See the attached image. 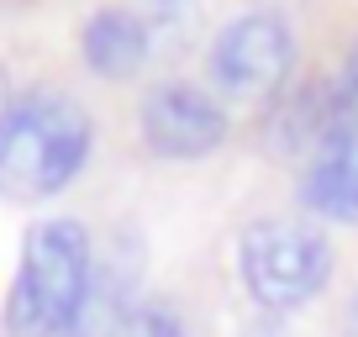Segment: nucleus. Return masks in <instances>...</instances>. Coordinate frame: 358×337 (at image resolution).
<instances>
[{
  "instance_id": "obj_1",
  "label": "nucleus",
  "mask_w": 358,
  "mask_h": 337,
  "mask_svg": "<svg viewBox=\"0 0 358 337\" xmlns=\"http://www.w3.org/2000/svg\"><path fill=\"white\" fill-rule=\"evenodd\" d=\"M95 153V111L58 79H32L11 90L0 111V195L37 206L64 195L90 168Z\"/></svg>"
},
{
  "instance_id": "obj_2",
  "label": "nucleus",
  "mask_w": 358,
  "mask_h": 337,
  "mask_svg": "<svg viewBox=\"0 0 358 337\" xmlns=\"http://www.w3.org/2000/svg\"><path fill=\"white\" fill-rule=\"evenodd\" d=\"M95 269V237L74 216H43L22 237L11 295H6V337H69Z\"/></svg>"
},
{
  "instance_id": "obj_3",
  "label": "nucleus",
  "mask_w": 358,
  "mask_h": 337,
  "mask_svg": "<svg viewBox=\"0 0 358 337\" xmlns=\"http://www.w3.org/2000/svg\"><path fill=\"white\" fill-rule=\"evenodd\" d=\"M206 90L227 111H258L280 101L301 79V32L280 6H248L227 16L201 53Z\"/></svg>"
},
{
  "instance_id": "obj_4",
  "label": "nucleus",
  "mask_w": 358,
  "mask_h": 337,
  "mask_svg": "<svg viewBox=\"0 0 358 337\" xmlns=\"http://www.w3.org/2000/svg\"><path fill=\"white\" fill-rule=\"evenodd\" d=\"M332 237L306 216H258L237 237V280L268 316L301 311L332 285Z\"/></svg>"
},
{
  "instance_id": "obj_5",
  "label": "nucleus",
  "mask_w": 358,
  "mask_h": 337,
  "mask_svg": "<svg viewBox=\"0 0 358 337\" xmlns=\"http://www.w3.org/2000/svg\"><path fill=\"white\" fill-rule=\"evenodd\" d=\"M137 143L158 164H201L232 143V111L206 90V79L158 74L137 95Z\"/></svg>"
},
{
  "instance_id": "obj_6",
  "label": "nucleus",
  "mask_w": 358,
  "mask_h": 337,
  "mask_svg": "<svg viewBox=\"0 0 358 337\" xmlns=\"http://www.w3.org/2000/svg\"><path fill=\"white\" fill-rule=\"evenodd\" d=\"M164 53V22L132 6H95L79 22V64L101 85H132Z\"/></svg>"
},
{
  "instance_id": "obj_7",
  "label": "nucleus",
  "mask_w": 358,
  "mask_h": 337,
  "mask_svg": "<svg viewBox=\"0 0 358 337\" xmlns=\"http://www.w3.org/2000/svg\"><path fill=\"white\" fill-rule=\"evenodd\" d=\"M143 237L137 232H116L95 248V269H90V290L79 306L69 337H122V327L132 322V311L143 306Z\"/></svg>"
},
{
  "instance_id": "obj_8",
  "label": "nucleus",
  "mask_w": 358,
  "mask_h": 337,
  "mask_svg": "<svg viewBox=\"0 0 358 337\" xmlns=\"http://www.w3.org/2000/svg\"><path fill=\"white\" fill-rule=\"evenodd\" d=\"M348 101L337 90V74H301L280 101L264 111V143L285 164H306L311 148L332 132L337 122H348Z\"/></svg>"
},
{
  "instance_id": "obj_9",
  "label": "nucleus",
  "mask_w": 358,
  "mask_h": 337,
  "mask_svg": "<svg viewBox=\"0 0 358 337\" xmlns=\"http://www.w3.org/2000/svg\"><path fill=\"white\" fill-rule=\"evenodd\" d=\"M301 211L332 227H358V116L337 122L295 174Z\"/></svg>"
},
{
  "instance_id": "obj_10",
  "label": "nucleus",
  "mask_w": 358,
  "mask_h": 337,
  "mask_svg": "<svg viewBox=\"0 0 358 337\" xmlns=\"http://www.w3.org/2000/svg\"><path fill=\"white\" fill-rule=\"evenodd\" d=\"M122 337H190V327L169 301H143L132 311V322L122 327Z\"/></svg>"
},
{
  "instance_id": "obj_11",
  "label": "nucleus",
  "mask_w": 358,
  "mask_h": 337,
  "mask_svg": "<svg viewBox=\"0 0 358 337\" xmlns=\"http://www.w3.org/2000/svg\"><path fill=\"white\" fill-rule=\"evenodd\" d=\"M337 90H343V101H348V111L358 116V37L348 43V53H343V64H337Z\"/></svg>"
},
{
  "instance_id": "obj_12",
  "label": "nucleus",
  "mask_w": 358,
  "mask_h": 337,
  "mask_svg": "<svg viewBox=\"0 0 358 337\" xmlns=\"http://www.w3.org/2000/svg\"><path fill=\"white\" fill-rule=\"evenodd\" d=\"M237 337H295V332L280 327V322H258V327H248V332H237Z\"/></svg>"
},
{
  "instance_id": "obj_13",
  "label": "nucleus",
  "mask_w": 358,
  "mask_h": 337,
  "mask_svg": "<svg viewBox=\"0 0 358 337\" xmlns=\"http://www.w3.org/2000/svg\"><path fill=\"white\" fill-rule=\"evenodd\" d=\"M348 337H358V285H353V301H348Z\"/></svg>"
},
{
  "instance_id": "obj_14",
  "label": "nucleus",
  "mask_w": 358,
  "mask_h": 337,
  "mask_svg": "<svg viewBox=\"0 0 358 337\" xmlns=\"http://www.w3.org/2000/svg\"><path fill=\"white\" fill-rule=\"evenodd\" d=\"M6 101H11V79H6V69H0V111H6Z\"/></svg>"
},
{
  "instance_id": "obj_15",
  "label": "nucleus",
  "mask_w": 358,
  "mask_h": 337,
  "mask_svg": "<svg viewBox=\"0 0 358 337\" xmlns=\"http://www.w3.org/2000/svg\"><path fill=\"white\" fill-rule=\"evenodd\" d=\"M153 6H174V0H153Z\"/></svg>"
}]
</instances>
